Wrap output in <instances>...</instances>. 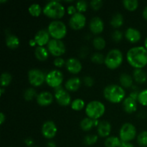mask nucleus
Masks as SVG:
<instances>
[{
  "label": "nucleus",
  "instance_id": "nucleus-1",
  "mask_svg": "<svg viewBox=\"0 0 147 147\" xmlns=\"http://www.w3.org/2000/svg\"><path fill=\"white\" fill-rule=\"evenodd\" d=\"M126 59L134 68H143L147 65V50L142 46L131 47L127 52Z\"/></svg>",
  "mask_w": 147,
  "mask_h": 147
},
{
  "label": "nucleus",
  "instance_id": "nucleus-2",
  "mask_svg": "<svg viewBox=\"0 0 147 147\" xmlns=\"http://www.w3.org/2000/svg\"><path fill=\"white\" fill-rule=\"evenodd\" d=\"M105 98L112 103H119L126 98V92L122 86L116 84H111L106 86L103 90Z\"/></svg>",
  "mask_w": 147,
  "mask_h": 147
},
{
  "label": "nucleus",
  "instance_id": "nucleus-3",
  "mask_svg": "<svg viewBox=\"0 0 147 147\" xmlns=\"http://www.w3.org/2000/svg\"><path fill=\"white\" fill-rule=\"evenodd\" d=\"M43 13L49 18L58 20L65 15V9L64 6L60 1H50L45 5L43 8Z\"/></svg>",
  "mask_w": 147,
  "mask_h": 147
},
{
  "label": "nucleus",
  "instance_id": "nucleus-4",
  "mask_svg": "<svg viewBox=\"0 0 147 147\" xmlns=\"http://www.w3.org/2000/svg\"><path fill=\"white\" fill-rule=\"evenodd\" d=\"M123 57L121 51L119 49H112L105 57L104 63L108 68L115 70L123 63Z\"/></svg>",
  "mask_w": 147,
  "mask_h": 147
},
{
  "label": "nucleus",
  "instance_id": "nucleus-5",
  "mask_svg": "<svg viewBox=\"0 0 147 147\" xmlns=\"http://www.w3.org/2000/svg\"><path fill=\"white\" fill-rule=\"evenodd\" d=\"M106 107L102 102L98 100H92L89 102L86 107L87 116L93 120H98L105 113Z\"/></svg>",
  "mask_w": 147,
  "mask_h": 147
},
{
  "label": "nucleus",
  "instance_id": "nucleus-6",
  "mask_svg": "<svg viewBox=\"0 0 147 147\" xmlns=\"http://www.w3.org/2000/svg\"><path fill=\"white\" fill-rule=\"evenodd\" d=\"M47 31L53 39L61 40L67 34V27L63 22L54 20L49 24Z\"/></svg>",
  "mask_w": 147,
  "mask_h": 147
},
{
  "label": "nucleus",
  "instance_id": "nucleus-7",
  "mask_svg": "<svg viewBox=\"0 0 147 147\" xmlns=\"http://www.w3.org/2000/svg\"><path fill=\"white\" fill-rule=\"evenodd\" d=\"M136 136V129L132 123H126L121 126L119 131V138L122 142H129Z\"/></svg>",
  "mask_w": 147,
  "mask_h": 147
},
{
  "label": "nucleus",
  "instance_id": "nucleus-8",
  "mask_svg": "<svg viewBox=\"0 0 147 147\" xmlns=\"http://www.w3.org/2000/svg\"><path fill=\"white\" fill-rule=\"evenodd\" d=\"M47 50L50 54L58 57L65 54L66 47L65 43L62 40L52 39L47 44Z\"/></svg>",
  "mask_w": 147,
  "mask_h": 147
},
{
  "label": "nucleus",
  "instance_id": "nucleus-9",
  "mask_svg": "<svg viewBox=\"0 0 147 147\" xmlns=\"http://www.w3.org/2000/svg\"><path fill=\"white\" fill-rule=\"evenodd\" d=\"M63 81V74L59 70H53L46 75L45 82L52 88H56L59 86H61Z\"/></svg>",
  "mask_w": 147,
  "mask_h": 147
},
{
  "label": "nucleus",
  "instance_id": "nucleus-10",
  "mask_svg": "<svg viewBox=\"0 0 147 147\" xmlns=\"http://www.w3.org/2000/svg\"><path fill=\"white\" fill-rule=\"evenodd\" d=\"M46 76L41 70L34 68L28 72V80L30 84L34 87L41 86L45 81Z\"/></svg>",
  "mask_w": 147,
  "mask_h": 147
},
{
  "label": "nucleus",
  "instance_id": "nucleus-11",
  "mask_svg": "<svg viewBox=\"0 0 147 147\" xmlns=\"http://www.w3.org/2000/svg\"><path fill=\"white\" fill-rule=\"evenodd\" d=\"M55 98L57 103L60 106H67L71 104V97L67 90H64L61 86L55 88Z\"/></svg>",
  "mask_w": 147,
  "mask_h": 147
},
{
  "label": "nucleus",
  "instance_id": "nucleus-12",
  "mask_svg": "<svg viewBox=\"0 0 147 147\" xmlns=\"http://www.w3.org/2000/svg\"><path fill=\"white\" fill-rule=\"evenodd\" d=\"M86 23V18L83 13L77 12L69 20V24L72 29L75 30H79L85 27Z\"/></svg>",
  "mask_w": 147,
  "mask_h": 147
},
{
  "label": "nucleus",
  "instance_id": "nucleus-13",
  "mask_svg": "<svg viewBox=\"0 0 147 147\" xmlns=\"http://www.w3.org/2000/svg\"><path fill=\"white\" fill-rule=\"evenodd\" d=\"M57 132V126L53 121H47L42 126V134L47 139H52L55 136Z\"/></svg>",
  "mask_w": 147,
  "mask_h": 147
},
{
  "label": "nucleus",
  "instance_id": "nucleus-14",
  "mask_svg": "<svg viewBox=\"0 0 147 147\" xmlns=\"http://www.w3.org/2000/svg\"><path fill=\"white\" fill-rule=\"evenodd\" d=\"M89 28L93 34H100L103 31L104 23L101 18L99 17H94L90 20Z\"/></svg>",
  "mask_w": 147,
  "mask_h": 147
},
{
  "label": "nucleus",
  "instance_id": "nucleus-15",
  "mask_svg": "<svg viewBox=\"0 0 147 147\" xmlns=\"http://www.w3.org/2000/svg\"><path fill=\"white\" fill-rule=\"evenodd\" d=\"M65 66L67 71L73 74H78L82 70V64L78 59L75 57L69 58L66 61Z\"/></svg>",
  "mask_w": 147,
  "mask_h": 147
},
{
  "label": "nucleus",
  "instance_id": "nucleus-16",
  "mask_svg": "<svg viewBox=\"0 0 147 147\" xmlns=\"http://www.w3.org/2000/svg\"><path fill=\"white\" fill-rule=\"evenodd\" d=\"M50 36L47 30H40L36 33L34 40L37 45L44 47V45H47L50 42Z\"/></svg>",
  "mask_w": 147,
  "mask_h": 147
},
{
  "label": "nucleus",
  "instance_id": "nucleus-17",
  "mask_svg": "<svg viewBox=\"0 0 147 147\" xmlns=\"http://www.w3.org/2000/svg\"><path fill=\"white\" fill-rule=\"evenodd\" d=\"M37 103L41 106H47L53 101V95L50 92L42 91L39 93L36 98Z\"/></svg>",
  "mask_w": 147,
  "mask_h": 147
},
{
  "label": "nucleus",
  "instance_id": "nucleus-18",
  "mask_svg": "<svg viewBox=\"0 0 147 147\" xmlns=\"http://www.w3.org/2000/svg\"><path fill=\"white\" fill-rule=\"evenodd\" d=\"M125 37L129 42L136 43L142 38V34L137 29L134 27H129L125 32Z\"/></svg>",
  "mask_w": 147,
  "mask_h": 147
},
{
  "label": "nucleus",
  "instance_id": "nucleus-19",
  "mask_svg": "<svg viewBox=\"0 0 147 147\" xmlns=\"http://www.w3.org/2000/svg\"><path fill=\"white\" fill-rule=\"evenodd\" d=\"M97 131L101 137H109L111 131V125L107 121H101L97 126Z\"/></svg>",
  "mask_w": 147,
  "mask_h": 147
},
{
  "label": "nucleus",
  "instance_id": "nucleus-20",
  "mask_svg": "<svg viewBox=\"0 0 147 147\" xmlns=\"http://www.w3.org/2000/svg\"><path fill=\"white\" fill-rule=\"evenodd\" d=\"M123 109L125 112L128 113H134L137 109L136 100L131 97H126L123 101Z\"/></svg>",
  "mask_w": 147,
  "mask_h": 147
},
{
  "label": "nucleus",
  "instance_id": "nucleus-21",
  "mask_svg": "<svg viewBox=\"0 0 147 147\" xmlns=\"http://www.w3.org/2000/svg\"><path fill=\"white\" fill-rule=\"evenodd\" d=\"M81 85L80 79L78 77H73L68 79L65 84V87L68 91H76L78 90Z\"/></svg>",
  "mask_w": 147,
  "mask_h": 147
},
{
  "label": "nucleus",
  "instance_id": "nucleus-22",
  "mask_svg": "<svg viewBox=\"0 0 147 147\" xmlns=\"http://www.w3.org/2000/svg\"><path fill=\"white\" fill-rule=\"evenodd\" d=\"M34 55L37 60L40 61H45L48 58L49 51L45 47L37 46L34 50Z\"/></svg>",
  "mask_w": 147,
  "mask_h": 147
},
{
  "label": "nucleus",
  "instance_id": "nucleus-23",
  "mask_svg": "<svg viewBox=\"0 0 147 147\" xmlns=\"http://www.w3.org/2000/svg\"><path fill=\"white\" fill-rule=\"evenodd\" d=\"M20 39L12 34H7L6 37V45L10 49H16L20 46Z\"/></svg>",
  "mask_w": 147,
  "mask_h": 147
},
{
  "label": "nucleus",
  "instance_id": "nucleus-24",
  "mask_svg": "<svg viewBox=\"0 0 147 147\" xmlns=\"http://www.w3.org/2000/svg\"><path fill=\"white\" fill-rule=\"evenodd\" d=\"M133 78L138 83H144L147 80V74L142 69H135L133 73Z\"/></svg>",
  "mask_w": 147,
  "mask_h": 147
},
{
  "label": "nucleus",
  "instance_id": "nucleus-25",
  "mask_svg": "<svg viewBox=\"0 0 147 147\" xmlns=\"http://www.w3.org/2000/svg\"><path fill=\"white\" fill-rule=\"evenodd\" d=\"M119 81L122 87L126 88H129L133 86V78L127 73H122L119 77Z\"/></svg>",
  "mask_w": 147,
  "mask_h": 147
},
{
  "label": "nucleus",
  "instance_id": "nucleus-26",
  "mask_svg": "<svg viewBox=\"0 0 147 147\" xmlns=\"http://www.w3.org/2000/svg\"><path fill=\"white\" fill-rule=\"evenodd\" d=\"M80 126L83 131H88L91 130L92 128L94 126V120L90 118H84L83 120L80 121Z\"/></svg>",
  "mask_w": 147,
  "mask_h": 147
},
{
  "label": "nucleus",
  "instance_id": "nucleus-27",
  "mask_svg": "<svg viewBox=\"0 0 147 147\" xmlns=\"http://www.w3.org/2000/svg\"><path fill=\"white\" fill-rule=\"evenodd\" d=\"M110 24L114 28H119V27H121L123 24V15L121 14H119V13L113 15L111 20Z\"/></svg>",
  "mask_w": 147,
  "mask_h": 147
},
{
  "label": "nucleus",
  "instance_id": "nucleus-28",
  "mask_svg": "<svg viewBox=\"0 0 147 147\" xmlns=\"http://www.w3.org/2000/svg\"><path fill=\"white\" fill-rule=\"evenodd\" d=\"M104 144L106 147H119L121 144V140L116 136H109Z\"/></svg>",
  "mask_w": 147,
  "mask_h": 147
},
{
  "label": "nucleus",
  "instance_id": "nucleus-29",
  "mask_svg": "<svg viewBox=\"0 0 147 147\" xmlns=\"http://www.w3.org/2000/svg\"><path fill=\"white\" fill-rule=\"evenodd\" d=\"M29 13L33 17H38L40 15L42 12V8L40 5L37 3L32 4L28 8Z\"/></svg>",
  "mask_w": 147,
  "mask_h": 147
},
{
  "label": "nucleus",
  "instance_id": "nucleus-30",
  "mask_svg": "<svg viewBox=\"0 0 147 147\" xmlns=\"http://www.w3.org/2000/svg\"><path fill=\"white\" fill-rule=\"evenodd\" d=\"M123 4L129 11H134L139 7V1L137 0H124L123 1Z\"/></svg>",
  "mask_w": 147,
  "mask_h": 147
},
{
  "label": "nucleus",
  "instance_id": "nucleus-31",
  "mask_svg": "<svg viewBox=\"0 0 147 147\" xmlns=\"http://www.w3.org/2000/svg\"><path fill=\"white\" fill-rule=\"evenodd\" d=\"M93 45L96 49L98 50H101L105 48L106 47V40L104 38L101 37H96L93 39Z\"/></svg>",
  "mask_w": 147,
  "mask_h": 147
},
{
  "label": "nucleus",
  "instance_id": "nucleus-32",
  "mask_svg": "<svg viewBox=\"0 0 147 147\" xmlns=\"http://www.w3.org/2000/svg\"><path fill=\"white\" fill-rule=\"evenodd\" d=\"M1 86L2 88L7 87L11 83V80H12V77H11V74L7 72H4L1 75Z\"/></svg>",
  "mask_w": 147,
  "mask_h": 147
},
{
  "label": "nucleus",
  "instance_id": "nucleus-33",
  "mask_svg": "<svg viewBox=\"0 0 147 147\" xmlns=\"http://www.w3.org/2000/svg\"><path fill=\"white\" fill-rule=\"evenodd\" d=\"M85 107V102L81 98H76L71 103V108L73 110L79 111Z\"/></svg>",
  "mask_w": 147,
  "mask_h": 147
},
{
  "label": "nucleus",
  "instance_id": "nucleus-34",
  "mask_svg": "<svg viewBox=\"0 0 147 147\" xmlns=\"http://www.w3.org/2000/svg\"><path fill=\"white\" fill-rule=\"evenodd\" d=\"M137 143L142 147L147 146V131H144L138 135Z\"/></svg>",
  "mask_w": 147,
  "mask_h": 147
},
{
  "label": "nucleus",
  "instance_id": "nucleus-35",
  "mask_svg": "<svg viewBox=\"0 0 147 147\" xmlns=\"http://www.w3.org/2000/svg\"><path fill=\"white\" fill-rule=\"evenodd\" d=\"M98 139V136L96 134H88L87 136H85L84 140H83V142L87 146H91V145L95 144L97 142Z\"/></svg>",
  "mask_w": 147,
  "mask_h": 147
},
{
  "label": "nucleus",
  "instance_id": "nucleus-36",
  "mask_svg": "<svg viewBox=\"0 0 147 147\" xmlns=\"http://www.w3.org/2000/svg\"><path fill=\"white\" fill-rule=\"evenodd\" d=\"M90 60L93 63H96V64H102V63H104L105 57L101 53H95L92 55Z\"/></svg>",
  "mask_w": 147,
  "mask_h": 147
},
{
  "label": "nucleus",
  "instance_id": "nucleus-37",
  "mask_svg": "<svg viewBox=\"0 0 147 147\" xmlns=\"http://www.w3.org/2000/svg\"><path fill=\"white\" fill-rule=\"evenodd\" d=\"M36 96H37L36 90L32 88H27L24 92V98L26 100H32Z\"/></svg>",
  "mask_w": 147,
  "mask_h": 147
},
{
  "label": "nucleus",
  "instance_id": "nucleus-38",
  "mask_svg": "<svg viewBox=\"0 0 147 147\" xmlns=\"http://www.w3.org/2000/svg\"><path fill=\"white\" fill-rule=\"evenodd\" d=\"M138 101L141 105L144 106H147V89L139 92Z\"/></svg>",
  "mask_w": 147,
  "mask_h": 147
},
{
  "label": "nucleus",
  "instance_id": "nucleus-39",
  "mask_svg": "<svg viewBox=\"0 0 147 147\" xmlns=\"http://www.w3.org/2000/svg\"><path fill=\"white\" fill-rule=\"evenodd\" d=\"M76 7L77 9V11H78V12L83 13L86 11V9H88V3L86 1H83V0H80V1L76 2Z\"/></svg>",
  "mask_w": 147,
  "mask_h": 147
},
{
  "label": "nucleus",
  "instance_id": "nucleus-40",
  "mask_svg": "<svg viewBox=\"0 0 147 147\" xmlns=\"http://www.w3.org/2000/svg\"><path fill=\"white\" fill-rule=\"evenodd\" d=\"M123 32L121 31L116 30L113 31V32L112 33L111 37L113 41L116 42H119L121 41V40L123 39Z\"/></svg>",
  "mask_w": 147,
  "mask_h": 147
},
{
  "label": "nucleus",
  "instance_id": "nucleus-41",
  "mask_svg": "<svg viewBox=\"0 0 147 147\" xmlns=\"http://www.w3.org/2000/svg\"><path fill=\"white\" fill-rule=\"evenodd\" d=\"M103 1L101 0H93L90 2V5L94 10H98L103 6Z\"/></svg>",
  "mask_w": 147,
  "mask_h": 147
},
{
  "label": "nucleus",
  "instance_id": "nucleus-42",
  "mask_svg": "<svg viewBox=\"0 0 147 147\" xmlns=\"http://www.w3.org/2000/svg\"><path fill=\"white\" fill-rule=\"evenodd\" d=\"M65 63L66 62H65L64 59L62 58V57H56V58L54 60V62H53V63H54V65L57 67H63V66L65 64Z\"/></svg>",
  "mask_w": 147,
  "mask_h": 147
},
{
  "label": "nucleus",
  "instance_id": "nucleus-43",
  "mask_svg": "<svg viewBox=\"0 0 147 147\" xmlns=\"http://www.w3.org/2000/svg\"><path fill=\"white\" fill-rule=\"evenodd\" d=\"M83 82H84V84L86 85L88 87H92L94 84V80L90 76H86L83 78Z\"/></svg>",
  "mask_w": 147,
  "mask_h": 147
},
{
  "label": "nucleus",
  "instance_id": "nucleus-44",
  "mask_svg": "<svg viewBox=\"0 0 147 147\" xmlns=\"http://www.w3.org/2000/svg\"><path fill=\"white\" fill-rule=\"evenodd\" d=\"M67 11L69 14L73 16V14L77 13V9H76V7L74 5H70L69 7H67Z\"/></svg>",
  "mask_w": 147,
  "mask_h": 147
},
{
  "label": "nucleus",
  "instance_id": "nucleus-45",
  "mask_svg": "<svg viewBox=\"0 0 147 147\" xmlns=\"http://www.w3.org/2000/svg\"><path fill=\"white\" fill-rule=\"evenodd\" d=\"M139 93H138V91H133L130 93L129 95V97L132 98L133 99H134L135 100H138V97H139Z\"/></svg>",
  "mask_w": 147,
  "mask_h": 147
},
{
  "label": "nucleus",
  "instance_id": "nucleus-46",
  "mask_svg": "<svg viewBox=\"0 0 147 147\" xmlns=\"http://www.w3.org/2000/svg\"><path fill=\"white\" fill-rule=\"evenodd\" d=\"M24 143L27 145V146H32L33 144H34V141L32 138H27V139L24 140Z\"/></svg>",
  "mask_w": 147,
  "mask_h": 147
},
{
  "label": "nucleus",
  "instance_id": "nucleus-47",
  "mask_svg": "<svg viewBox=\"0 0 147 147\" xmlns=\"http://www.w3.org/2000/svg\"><path fill=\"white\" fill-rule=\"evenodd\" d=\"M119 147H135L130 142H124L121 141V144L120 146Z\"/></svg>",
  "mask_w": 147,
  "mask_h": 147
},
{
  "label": "nucleus",
  "instance_id": "nucleus-48",
  "mask_svg": "<svg viewBox=\"0 0 147 147\" xmlns=\"http://www.w3.org/2000/svg\"><path fill=\"white\" fill-rule=\"evenodd\" d=\"M5 121H6L5 115L4 114V113L1 112V113H0V124H3Z\"/></svg>",
  "mask_w": 147,
  "mask_h": 147
},
{
  "label": "nucleus",
  "instance_id": "nucleus-49",
  "mask_svg": "<svg viewBox=\"0 0 147 147\" xmlns=\"http://www.w3.org/2000/svg\"><path fill=\"white\" fill-rule=\"evenodd\" d=\"M29 44H30V45L32 46V47H34V46H35L36 45H37V43H36L35 40H34V39H32V40H30V42H29Z\"/></svg>",
  "mask_w": 147,
  "mask_h": 147
},
{
  "label": "nucleus",
  "instance_id": "nucleus-50",
  "mask_svg": "<svg viewBox=\"0 0 147 147\" xmlns=\"http://www.w3.org/2000/svg\"><path fill=\"white\" fill-rule=\"evenodd\" d=\"M142 14H143L144 18L145 20H147V6H146V7H145L144 9L143 13H142Z\"/></svg>",
  "mask_w": 147,
  "mask_h": 147
},
{
  "label": "nucleus",
  "instance_id": "nucleus-51",
  "mask_svg": "<svg viewBox=\"0 0 147 147\" xmlns=\"http://www.w3.org/2000/svg\"><path fill=\"white\" fill-rule=\"evenodd\" d=\"M47 147H56V144L54 142H49L47 144Z\"/></svg>",
  "mask_w": 147,
  "mask_h": 147
},
{
  "label": "nucleus",
  "instance_id": "nucleus-52",
  "mask_svg": "<svg viewBox=\"0 0 147 147\" xmlns=\"http://www.w3.org/2000/svg\"><path fill=\"white\" fill-rule=\"evenodd\" d=\"M4 88L1 87V88H0V93H1V95H2L3 93H4Z\"/></svg>",
  "mask_w": 147,
  "mask_h": 147
},
{
  "label": "nucleus",
  "instance_id": "nucleus-53",
  "mask_svg": "<svg viewBox=\"0 0 147 147\" xmlns=\"http://www.w3.org/2000/svg\"><path fill=\"white\" fill-rule=\"evenodd\" d=\"M144 47L147 50V37L144 40Z\"/></svg>",
  "mask_w": 147,
  "mask_h": 147
},
{
  "label": "nucleus",
  "instance_id": "nucleus-54",
  "mask_svg": "<svg viewBox=\"0 0 147 147\" xmlns=\"http://www.w3.org/2000/svg\"><path fill=\"white\" fill-rule=\"evenodd\" d=\"M7 0H0V2L2 3V2H7Z\"/></svg>",
  "mask_w": 147,
  "mask_h": 147
},
{
  "label": "nucleus",
  "instance_id": "nucleus-55",
  "mask_svg": "<svg viewBox=\"0 0 147 147\" xmlns=\"http://www.w3.org/2000/svg\"><path fill=\"white\" fill-rule=\"evenodd\" d=\"M33 147H38V146H33Z\"/></svg>",
  "mask_w": 147,
  "mask_h": 147
}]
</instances>
